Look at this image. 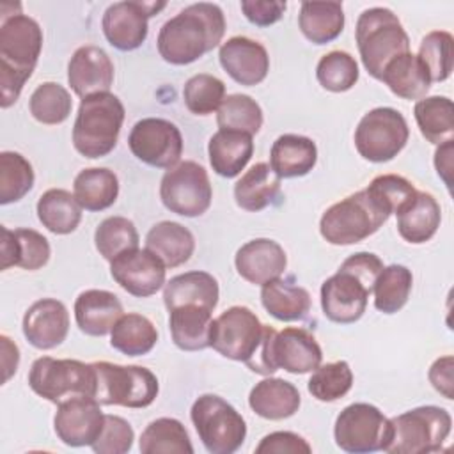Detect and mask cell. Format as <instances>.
<instances>
[{"label": "cell", "instance_id": "6da1fadb", "mask_svg": "<svg viewBox=\"0 0 454 454\" xmlns=\"http://www.w3.org/2000/svg\"><path fill=\"white\" fill-rule=\"evenodd\" d=\"M223 34L225 18L216 4H192L163 23L156 39L158 53L168 64L186 66L216 48Z\"/></svg>", "mask_w": 454, "mask_h": 454}, {"label": "cell", "instance_id": "7a4b0ae2", "mask_svg": "<svg viewBox=\"0 0 454 454\" xmlns=\"http://www.w3.org/2000/svg\"><path fill=\"white\" fill-rule=\"evenodd\" d=\"M383 268L381 259L372 252L349 255L337 273L321 286L323 314L339 325L358 321L367 309L369 294Z\"/></svg>", "mask_w": 454, "mask_h": 454}, {"label": "cell", "instance_id": "3957f363", "mask_svg": "<svg viewBox=\"0 0 454 454\" xmlns=\"http://www.w3.org/2000/svg\"><path fill=\"white\" fill-rule=\"evenodd\" d=\"M43 50V30L27 14L2 16L0 25V106L9 108L32 76Z\"/></svg>", "mask_w": 454, "mask_h": 454}, {"label": "cell", "instance_id": "277c9868", "mask_svg": "<svg viewBox=\"0 0 454 454\" xmlns=\"http://www.w3.org/2000/svg\"><path fill=\"white\" fill-rule=\"evenodd\" d=\"M124 122V105L112 92L83 98L73 126L74 149L90 160L114 151Z\"/></svg>", "mask_w": 454, "mask_h": 454}, {"label": "cell", "instance_id": "5b68a950", "mask_svg": "<svg viewBox=\"0 0 454 454\" xmlns=\"http://www.w3.org/2000/svg\"><path fill=\"white\" fill-rule=\"evenodd\" d=\"M355 41L365 71L376 80H381L383 69L392 59L410 51L406 30L387 7H371L358 16Z\"/></svg>", "mask_w": 454, "mask_h": 454}, {"label": "cell", "instance_id": "8992f818", "mask_svg": "<svg viewBox=\"0 0 454 454\" xmlns=\"http://www.w3.org/2000/svg\"><path fill=\"white\" fill-rule=\"evenodd\" d=\"M321 360L323 351L316 337L305 328L287 326L277 332L266 326L262 344L248 369L262 376H270L278 369L291 374H305L321 365Z\"/></svg>", "mask_w": 454, "mask_h": 454}, {"label": "cell", "instance_id": "52a82bcc", "mask_svg": "<svg viewBox=\"0 0 454 454\" xmlns=\"http://www.w3.org/2000/svg\"><path fill=\"white\" fill-rule=\"evenodd\" d=\"M388 216V209L365 188L330 206L319 220V232L330 245H355L372 236Z\"/></svg>", "mask_w": 454, "mask_h": 454}, {"label": "cell", "instance_id": "ba28073f", "mask_svg": "<svg viewBox=\"0 0 454 454\" xmlns=\"http://www.w3.org/2000/svg\"><path fill=\"white\" fill-rule=\"evenodd\" d=\"M452 419L440 406H419L390 419L388 454L438 452L450 434Z\"/></svg>", "mask_w": 454, "mask_h": 454}, {"label": "cell", "instance_id": "9c48e42d", "mask_svg": "<svg viewBox=\"0 0 454 454\" xmlns=\"http://www.w3.org/2000/svg\"><path fill=\"white\" fill-rule=\"evenodd\" d=\"M30 388L43 399L60 404L73 397L96 399V369L92 364H83L73 358H37L28 372Z\"/></svg>", "mask_w": 454, "mask_h": 454}, {"label": "cell", "instance_id": "30bf717a", "mask_svg": "<svg viewBox=\"0 0 454 454\" xmlns=\"http://www.w3.org/2000/svg\"><path fill=\"white\" fill-rule=\"evenodd\" d=\"M190 417L202 445L211 454H232L245 442V419L220 395H199L192 404Z\"/></svg>", "mask_w": 454, "mask_h": 454}, {"label": "cell", "instance_id": "8fae6325", "mask_svg": "<svg viewBox=\"0 0 454 454\" xmlns=\"http://www.w3.org/2000/svg\"><path fill=\"white\" fill-rule=\"evenodd\" d=\"M92 365L98 378L96 401L99 404L145 408L158 395V378L147 367L112 362H92Z\"/></svg>", "mask_w": 454, "mask_h": 454}, {"label": "cell", "instance_id": "7c38bea8", "mask_svg": "<svg viewBox=\"0 0 454 454\" xmlns=\"http://www.w3.org/2000/svg\"><path fill=\"white\" fill-rule=\"evenodd\" d=\"M410 137L404 115L390 106L369 110L355 129V147L358 154L372 163L394 160Z\"/></svg>", "mask_w": 454, "mask_h": 454}, {"label": "cell", "instance_id": "4fadbf2b", "mask_svg": "<svg viewBox=\"0 0 454 454\" xmlns=\"http://www.w3.org/2000/svg\"><path fill=\"white\" fill-rule=\"evenodd\" d=\"M264 333L266 325L259 321L255 312L248 307L234 305L213 319L209 348L225 358L248 365L255 358Z\"/></svg>", "mask_w": 454, "mask_h": 454}, {"label": "cell", "instance_id": "5bb4252c", "mask_svg": "<svg viewBox=\"0 0 454 454\" xmlns=\"http://www.w3.org/2000/svg\"><path fill=\"white\" fill-rule=\"evenodd\" d=\"M160 199L163 206L176 215L188 218L204 215L213 199V188L206 168L192 160L179 161L163 174Z\"/></svg>", "mask_w": 454, "mask_h": 454}, {"label": "cell", "instance_id": "9a60e30c", "mask_svg": "<svg viewBox=\"0 0 454 454\" xmlns=\"http://www.w3.org/2000/svg\"><path fill=\"white\" fill-rule=\"evenodd\" d=\"M333 438L339 449L351 454L385 450L390 438V419L374 404L353 403L337 415Z\"/></svg>", "mask_w": 454, "mask_h": 454}, {"label": "cell", "instance_id": "2e32d148", "mask_svg": "<svg viewBox=\"0 0 454 454\" xmlns=\"http://www.w3.org/2000/svg\"><path fill=\"white\" fill-rule=\"evenodd\" d=\"M128 147L131 154L145 165L172 168L179 163L183 154V135L179 128L167 119L145 117L131 128Z\"/></svg>", "mask_w": 454, "mask_h": 454}, {"label": "cell", "instance_id": "e0dca14e", "mask_svg": "<svg viewBox=\"0 0 454 454\" xmlns=\"http://www.w3.org/2000/svg\"><path fill=\"white\" fill-rule=\"evenodd\" d=\"M167 2H115L103 14L101 27L106 41L121 50L131 51L147 37V20L165 9Z\"/></svg>", "mask_w": 454, "mask_h": 454}, {"label": "cell", "instance_id": "ac0fdd59", "mask_svg": "<svg viewBox=\"0 0 454 454\" xmlns=\"http://www.w3.org/2000/svg\"><path fill=\"white\" fill-rule=\"evenodd\" d=\"M110 273L126 293L147 298L165 286L167 266L149 248H133L110 261Z\"/></svg>", "mask_w": 454, "mask_h": 454}, {"label": "cell", "instance_id": "d6986e66", "mask_svg": "<svg viewBox=\"0 0 454 454\" xmlns=\"http://www.w3.org/2000/svg\"><path fill=\"white\" fill-rule=\"evenodd\" d=\"M105 426V413L94 397H73L57 404L53 429L69 447L92 445Z\"/></svg>", "mask_w": 454, "mask_h": 454}, {"label": "cell", "instance_id": "ffe728a7", "mask_svg": "<svg viewBox=\"0 0 454 454\" xmlns=\"http://www.w3.org/2000/svg\"><path fill=\"white\" fill-rule=\"evenodd\" d=\"M218 59L225 73L239 85H257L270 71V57L266 48L245 35L227 39L220 50Z\"/></svg>", "mask_w": 454, "mask_h": 454}, {"label": "cell", "instance_id": "44dd1931", "mask_svg": "<svg viewBox=\"0 0 454 454\" xmlns=\"http://www.w3.org/2000/svg\"><path fill=\"white\" fill-rule=\"evenodd\" d=\"M23 335L37 349H53L60 346L69 332V312L55 298L34 301L23 316Z\"/></svg>", "mask_w": 454, "mask_h": 454}, {"label": "cell", "instance_id": "7402d4cb", "mask_svg": "<svg viewBox=\"0 0 454 454\" xmlns=\"http://www.w3.org/2000/svg\"><path fill=\"white\" fill-rule=\"evenodd\" d=\"M67 82L82 99L108 92L114 83V64L108 53L94 44L80 46L67 64Z\"/></svg>", "mask_w": 454, "mask_h": 454}, {"label": "cell", "instance_id": "603a6c76", "mask_svg": "<svg viewBox=\"0 0 454 454\" xmlns=\"http://www.w3.org/2000/svg\"><path fill=\"white\" fill-rule=\"evenodd\" d=\"M234 264L241 278L255 286H264L280 278L287 266V255L275 239L255 238L238 248Z\"/></svg>", "mask_w": 454, "mask_h": 454}, {"label": "cell", "instance_id": "cb8c5ba5", "mask_svg": "<svg viewBox=\"0 0 454 454\" xmlns=\"http://www.w3.org/2000/svg\"><path fill=\"white\" fill-rule=\"evenodd\" d=\"M122 316L121 300L105 289H87L74 301V319L85 335L103 337Z\"/></svg>", "mask_w": 454, "mask_h": 454}, {"label": "cell", "instance_id": "d4e9b609", "mask_svg": "<svg viewBox=\"0 0 454 454\" xmlns=\"http://www.w3.org/2000/svg\"><path fill=\"white\" fill-rule=\"evenodd\" d=\"M50 243L41 232L34 229L9 231L2 225V270L20 266L23 270L34 271L50 261Z\"/></svg>", "mask_w": 454, "mask_h": 454}, {"label": "cell", "instance_id": "484cf974", "mask_svg": "<svg viewBox=\"0 0 454 454\" xmlns=\"http://www.w3.org/2000/svg\"><path fill=\"white\" fill-rule=\"evenodd\" d=\"M209 163L222 177H236L254 154L252 135L238 129H218L207 144Z\"/></svg>", "mask_w": 454, "mask_h": 454}, {"label": "cell", "instance_id": "4316f807", "mask_svg": "<svg viewBox=\"0 0 454 454\" xmlns=\"http://www.w3.org/2000/svg\"><path fill=\"white\" fill-rule=\"evenodd\" d=\"M395 215L399 236L413 245L429 241L436 234L442 222L438 200L431 193L419 190L415 197Z\"/></svg>", "mask_w": 454, "mask_h": 454}, {"label": "cell", "instance_id": "83f0119b", "mask_svg": "<svg viewBox=\"0 0 454 454\" xmlns=\"http://www.w3.org/2000/svg\"><path fill=\"white\" fill-rule=\"evenodd\" d=\"M218 282L207 271H186L172 277L163 287V303L168 310L181 305H200L213 310L218 303Z\"/></svg>", "mask_w": 454, "mask_h": 454}, {"label": "cell", "instance_id": "f1b7e54d", "mask_svg": "<svg viewBox=\"0 0 454 454\" xmlns=\"http://www.w3.org/2000/svg\"><path fill=\"white\" fill-rule=\"evenodd\" d=\"M301 397L298 388L282 378H266L250 390L248 404L252 411L268 420L293 417L300 408Z\"/></svg>", "mask_w": 454, "mask_h": 454}, {"label": "cell", "instance_id": "f546056e", "mask_svg": "<svg viewBox=\"0 0 454 454\" xmlns=\"http://www.w3.org/2000/svg\"><path fill=\"white\" fill-rule=\"evenodd\" d=\"M317 161L316 144L303 135H280L270 151V167L282 179L307 176Z\"/></svg>", "mask_w": 454, "mask_h": 454}, {"label": "cell", "instance_id": "4dcf8cb0", "mask_svg": "<svg viewBox=\"0 0 454 454\" xmlns=\"http://www.w3.org/2000/svg\"><path fill=\"white\" fill-rule=\"evenodd\" d=\"M211 312L213 310L200 305H181L168 310V326L174 344L183 351L209 348Z\"/></svg>", "mask_w": 454, "mask_h": 454}, {"label": "cell", "instance_id": "1f68e13d", "mask_svg": "<svg viewBox=\"0 0 454 454\" xmlns=\"http://www.w3.org/2000/svg\"><path fill=\"white\" fill-rule=\"evenodd\" d=\"M280 193V177L270 163L259 161L252 165L234 184V200L245 209L257 213L268 207Z\"/></svg>", "mask_w": 454, "mask_h": 454}, {"label": "cell", "instance_id": "d6a6232c", "mask_svg": "<svg viewBox=\"0 0 454 454\" xmlns=\"http://www.w3.org/2000/svg\"><path fill=\"white\" fill-rule=\"evenodd\" d=\"M145 248L156 254L167 268H176L190 261L195 250L193 234L177 222H160L145 236Z\"/></svg>", "mask_w": 454, "mask_h": 454}, {"label": "cell", "instance_id": "836d02e7", "mask_svg": "<svg viewBox=\"0 0 454 454\" xmlns=\"http://www.w3.org/2000/svg\"><path fill=\"white\" fill-rule=\"evenodd\" d=\"M381 82L403 99H422L431 87L426 67L411 51L392 59L383 69Z\"/></svg>", "mask_w": 454, "mask_h": 454}, {"label": "cell", "instance_id": "e575fe53", "mask_svg": "<svg viewBox=\"0 0 454 454\" xmlns=\"http://www.w3.org/2000/svg\"><path fill=\"white\" fill-rule=\"evenodd\" d=\"M298 27L314 44H326L344 30V11L340 2H303Z\"/></svg>", "mask_w": 454, "mask_h": 454}, {"label": "cell", "instance_id": "d590c367", "mask_svg": "<svg viewBox=\"0 0 454 454\" xmlns=\"http://www.w3.org/2000/svg\"><path fill=\"white\" fill-rule=\"evenodd\" d=\"M261 303L278 321H300L310 310V294L298 284L275 278L262 286Z\"/></svg>", "mask_w": 454, "mask_h": 454}, {"label": "cell", "instance_id": "8d00e7d4", "mask_svg": "<svg viewBox=\"0 0 454 454\" xmlns=\"http://www.w3.org/2000/svg\"><path fill=\"white\" fill-rule=\"evenodd\" d=\"M73 195L87 211H103L117 200L119 179L105 167L83 168L74 177Z\"/></svg>", "mask_w": 454, "mask_h": 454}, {"label": "cell", "instance_id": "74e56055", "mask_svg": "<svg viewBox=\"0 0 454 454\" xmlns=\"http://www.w3.org/2000/svg\"><path fill=\"white\" fill-rule=\"evenodd\" d=\"M35 209L43 227L53 234H69L82 220V206L71 192L62 188L46 190L39 197Z\"/></svg>", "mask_w": 454, "mask_h": 454}, {"label": "cell", "instance_id": "f35d334b", "mask_svg": "<svg viewBox=\"0 0 454 454\" xmlns=\"http://www.w3.org/2000/svg\"><path fill=\"white\" fill-rule=\"evenodd\" d=\"M158 340V330L153 321L142 314H122L110 332V346L122 355H147Z\"/></svg>", "mask_w": 454, "mask_h": 454}, {"label": "cell", "instance_id": "ab89813d", "mask_svg": "<svg viewBox=\"0 0 454 454\" xmlns=\"http://www.w3.org/2000/svg\"><path fill=\"white\" fill-rule=\"evenodd\" d=\"M413 115L422 137L431 144L452 140L454 108L447 96H429L415 103Z\"/></svg>", "mask_w": 454, "mask_h": 454}, {"label": "cell", "instance_id": "60d3db41", "mask_svg": "<svg viewBox=\"0 0 454 454\" xmlns=\"http://www.w3.org/2000/svg\"><path fill=\"white\" fill-rule=\"evenodd\" d=\"M142 454H192L193 445L188 431L177 419L161 417L153 420L140 434Z\"/></svg>", "mask_w": 454, "mask_h": 454}, {"label": "cell", "instance_id": "b9f144b4", "mask_svg": "<svg viewBox=\"0 0 454 454\" xmlns=\"http://www.w3.org/2000/svg\"><path fill=\"white\" fill-rule=\"evenodd\" d=\"M411 286L413 275L406 266L390 264L383 268L372 286L374 307L383 314H395L406 305Z\"/></svg>", "mask_w": 454, "mask_h": 454}, {"label": "cell", "instance_id": "7bdbcfd3", "mask_svg": "<svg viewBox=\"0 0 454 454\" xmlns=\"http://www.w3.org/2000/svg\"><path fill=\"white\" fill-rule=\"evenodd\" d=\"M34 186L30 161L14 151L0 153V204L21 200Z\"/></svg>", "mask_w": 454, "mask_h": 454}, {"label": "cell", "instance_id": "ee69618b", "mask_svg": "<svg viewBox=\"0 0 454 454\" xmlns=\"http://www.w3.org/2000/svg\"><path fill=\"white\" fill-rule=\"evenodd\" d=\"M426 67L431 83L445 82L454 67V37L445 30H433L426 34L417 55Z\"/></svg>", "mask_w": 454, "mask_h": 454}, {"label": "cell", "instance_id": "f6af8a7d", "mask_svg": "<svg viewBox=\"0 0 454 454\" xmlns=\"http://www.w3.org/2000/svg\"><path fill=\"white\" fill-rule=\"evenodd\" d=\"M138 241L135 223L124 216L105 218L94 232V245L106 261H114L121 254L138 248Z\"/></svg>", "mask_w": 454, "mask_h": 454}, {"label": "cell", "instance_id": "bcb514c9", "mask_svg": "<svg viewBox=\"0 0 454 454\" xmlns=\"http://www.w3.org/2000/svg\"><path fill=\"white\" fill-rule=\"evenodd\" d=\"M28 108L32 117L41 124L64 122L73 108L71 94L57 82H44L32 92Z\"/></svg>", "mask_w": 454, "mask_h": 454}, {"label": "cell", "instance_id": "7dc6e473", "mask_svg": "<svg viewBox=\"0 0 454 454\" xmlns=\"http://www.w3.org/2000/svg\"><path fill=\"white\" fill-rule=\"evenodd\" d=\"M216 124L220 129H238L255 135L262 126V110L250 96L231 94L216 110Z\"/></svg>", "mask_w": 454, "mask_h": 454}, {"label": "cell", "instance_id": "c3c4849f", "mask_svg": "<svg viewBox=\"0 0 454 454\" xmlns=\"http://www.w3.org/2000/svg\"><path fill=\"white\" fill-rule=\"evenodd\" d=\"M353 387V371L348 362L337 360L317 365L307 383L312 397L323 403H333L344 397Z\"/></svg>", "mask_w": 454, "mask_h": 454}, {"label": "cell", "instance_id": "681fc988", "mask_svg": "<svg viewBox=\"0 0 454 454\" xmlns=\"http://www.w3.org/2000/svg\"><path fill=\"white\" fill-rule=\"evenodd\" d=\"M316 78L330 92H346L358 80V64L348 51L333 50L319 59Z\"/></svg>", "mask_w": 454, "mask_h": 454}, {"label": "cell", "instance_id": "f907efd6", "mask_svg": "<svg viewBox=\"0 0 454 454\" xmlns=\"http://www.w3.org/2000/svg\"><path fill=\"white\" fill-rule=\"evenodd\" d=\"M186 108L195 115H209L216 112L225 99V83L207 73L192 76L183 87Z\"/></svg>", "mask_w": 454, "mask_h": 454}, {"label": "cell", "instance_id": "816d5d0a", "mask_svg": "<svg viewBox=\"0 0 454 454\" xmlns=\"http://www.w3.org/2000/svg\"><path fill=\"white\" fill-rule=\"evenodd\" d=\"M367 192L372 193L388 209L390 215L403 209L417 193L411 181L397 174L376 176L367 186Z\"/></svg>", "mask_w": 454, "mask_h": 454}, {"label": "cell", "instance_id": "f5cc1de1", "mask_svg": "<svg viewBox=\"0 0 454 454\" xmlns=\"http://www.w3.org/2000/svg\"><path fill=\"white\" fill-rule=\"evenodd\" d=\"M135 433L131 424L119 415H105V426L98 440L90 445L98 454H124L131 449Z\"/></svg>", "mask_w": 454, "mask_h": 454}, {"label": "cell", "instance_id": "db71d44e", "mask_svg": "<svg viewBox=\"0 0 454 454\" xmlns=\"http://www.w3.org/2000/svg\"><path fill=\"white\" fill-rule=\"evenodd\" d=\"M257 454H310L309 442L291 431H275L266 434L255 447Z\"/></svg>", "mask_w": 454, "mask_h": 454}, {"label": "cell", "instance_id": "11a10c76", "mask_svg": "<svg viewBox=\"0 0 454 454\" xmlns=\"http://www.w3.org/2000/svg\"><path fill=\"white\" fill-rule=\"evenodd\" d=\"M287 4L282 0H243L241 11L247 20L257 27H270L277 23L284 12Z\"/></svg>", "mask_w": 454, "mask_h": 454}, {"label": "cell", "instance_id": "9f6ffc18", "mask_svg": "<svg viewBox=\"0 0 454 454\" xmlns=\"http://www.w3.org/2000/svg\"><path fill=\"white\" fill-rule=\"evenodd\" d=\"M452 367H454V358L450 355H445V356L436 358L433 362V365L429 367V372H427V378H429L433 388L436 392H440L445 399L454 397Z\"/></svg>", "mask_w": 454, "mask_h": 454}, {"label": "cell", "instance_id": "6f0895ef", "mask_svg": "<svg viewBox=\"0 0 454 454\" xmlns=\"http://www.w3.org/2000/svg\"><path fill=\"white\" fill-rule=\"evenodd\" d=\"M2 340V365H4V383L9 381V378L16 372L20 364V349L18 346L7 337L0 335Z\"/></svg>", "mask_w": 454, "mask_h": 454}, {"label": "cell", "instance_id": "680465c9", "mask_svg": "<svg viewBox=\"0 0 454 454\" xmlns=\"http://www.w3.org/2000/svg\"><path fill=\"white\" fill-rule=\"evenodd\" d=\"M434 167L438 176L443 179L447 186H450V170H452V140H447L438 145L434 153Z\"/></svg>", "mask_w": 454, "mask_h": 454}]
</instances>
